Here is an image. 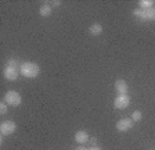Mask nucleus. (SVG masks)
Listing matches in <instances>:
<instances>
[{
  "instance_id": "1",
  "label": "nucleus",
  "mask_w": 155,
  "mask_h": 150,
  "mask_svg": "<svg viewBox=\"0 0 155 150\" xmlns=\"http://www.w3.org/2000/svg\"><path fill=\"white\" fill-rule=\"evenodd\" d=\"M19 72H21L24 77H26V78H36L39 75V72H40V68H39V65L36 64V63L26 61L21 65Z\"/></svg>"
},
{
  "instance_id": "2",
  "label": "nucleus",
  "mask_w": 155,
  "mask_h": 150,
  "mask_svg": "<svg viewBox=\"0 0 155 150\" xmlns=\"http://www.w3.org/2000/svg\"><path fill=\"white\" fill-rule=\"evenodd\" d=\"M4 101H6L7 104L13 106V107H17V106L21 104L22 99H21V95H19L18 92H15V90H8L6 95H4Z\"/></svg>"
},
{
  "instance_id": "3",
  "label": "nucleus",
  "mask_w": 155,
  "mask_h": 150,
  "mask_svg": "<svg viewBox=\"0 0 155 150\" xmlns=\"http://www.w3.org/2000/svg\"><path fill=\"white\" fill-rule=\"evenodd\" d=\"M17 129V125L14 121H3L2 122V125H0V132H2V135H11L14 134Z\"/></svg>"
},
{
  "instance_id": "4",
  "label": "nucleus",
  "mask_w": 155,
  "mask_h": 150,
  "mask_svg": "<svg viewBox=\"0 0 155 150\" xmlns=\"http://www.w3.org/2000/svg\"><path fill=\"white\" fill-rule=\"evenodd\" d=\"M129 103H130V99L127 95H119L118 97H115V100H114V106H115L116 108H119V110L126 108L129 106Z\"/></svg>"
},
{
  "instance_id": "5",
  "label": "nucleus",
  "mask_w": 155,
  "mask_h": 150,
  "mask_svg": "<svg viewBox=\"0 0 155 150\" xmlns=\"http://www.w3.org/2000/svg\"><path fill=\"white\" fill-rule=\"evenodd\" d=\"M132 127H133V120H130V118H122V120L116 122V129L119 132H126Z\"/></svg>"
},
{
  "instance_id": "6",
  "label": "nucleus",
  "mask_w": 155,
  "mask_h": 150,
  "mask_svg": "<svg viewBox=\"0 0 155 150\" xmlns=\"http://www.w3.org/2000/svg\"><path fill=\"white\" fill-rule=\"evenodd\" d=\"M3 75H4V78H6L7 81H15V79L18 78V75H19V70L11 68V67H6L4 71H3Z\"/></svg>"
},
{
  "instance_id": "7",
  "label": "nucleus",
  "mask_w": 155,
  "mask_h": 150,
  "mask_svg": "<svg viewBox=\"0 0 155 150\" xmlns=\"http://www.w3.org/2000/svg\"><path fill=\"white\" fill-rule=\"evenodd\" d=\"M115 90L119 93V95H126L127 92V84H126L123 79H118L115 82Z\"/></svg>"
},
{
  "instance_id": "8",
  "label": "nucleus",
  "mask_w": 155,
  "mask_h": 150,
  "mask_svg": "<svg viewBox=\"0 0 155 150\" xmlns=\"http://www.w3.org/2000/svg\"><path fill=\"white\" fill-rule=\"evenodd\" d=\"M75 140H76L78 143H86L87 140H89V134H87L86 131H78L76 134H75Z\"/></svg>"
},
{
  "instance_id": "9",
  "label": "nucleus",
  "mask_w": 155,
  "mask_h": 150,
  "mask_svg": "<svg viewBox=\"0 0 155 150\" xmlns=\"http://www.w3.org/2000/svg\"><path fill=\"white\" fill-rule=\"evenodd\" d=\"M143 20L155 21V7H151L148 10H144V13H143Z\"/></svg>"
},
{
  "instance_id": "10",
  "label": "nucleus",
  "mask_w": 155,
  "mask_h": 150,
  "mask_svg": "<svg viewBox=\"0 0 155 150\" xmlns=\"http://www.w3.org/2000/svg\"><path fill=\"white\" fill-rule=\"evenodd\" d=\"M89 32L93 36H98L103 33V26H101L100 24H93V25H90V28H89Z\"/></svg>"
},
{
  "instance_id": "11",
  "label": "nucleus",
  "mask_w": 155,
  "mask_h": 150,
  "mask_svg": "<svg viewBox=\"0 0 155 150\" xmlns=\"http://www.w3.org/2000/svg\"><path fill=\"white\" fill-rule=\"evenodd\" d=\"M39 13H40V15H42V17H48L50 14H51V7L48 6L47 3L42 4V6H40V9H39Z\"/></svg>"
},
{
  "instance_id": "12",
  "label": "nucleus",
  "mask_w": 155,
  "mask_h": 150,
  "mask_svg": "<svg viewBox=\"0 0 155 150\" xmlns=\"http://www.w3.org/2000/svg\"><path fill=\"white\" fill-rule=\"evenodd\" d=\"M139 6L143 10H148V9H151V7L154 6V2H152V0H140Z\"/></svg>"
},
{
  "instance_id": "13",
  "label": "nucleus",
  "mask_w": 155,
  "mask_h": 150,
  "mask_svg": "<svg viewBox=\"0 0 155 150\" xmlns=\"http://www.w3.org/2000/svg\"><path fill=\"white\" fill-rule=\"evenodd\" d=\"M21 65L22 64H19V61L18 60H8L7 61V64H6V67H11V68H17V70H21Z\"/></svg>"
},
{
  "instance_id": "14",
  "label": "nucleus",
  "mask_w": 155,
  "mask_h": 150,
  "mask_svg": "<svg viewBox=\"0 0 155 150\" xmlns=\"http://www.w3.org/2000/svg\"><path fill=\"white\" fill-rule=\"evenodd\" d=\"M141 117H143V114H141V111H133V114H132V120H133V122H137V121H140L141 120Z\"/></svg>"
},
{
  "instance_id": "15",
  "label": "nucleus",
  "mask_w": 155,
  "mask_h": 150,
  "mask_svg": "<svg viewBox=\"0 0 155 150\" xmlns=\"http://www.w3.org/2000/svg\"><path fill=\"white\" fill-rule=\"evenodd\" d=\"M143 13H144V10H143V9H134V10H133V15L134 17H139V18H143Z\"/></svg>"
},
{
  "instance_id": "16",
  "label": "nucleus",
  "mask_w": 155,
  "mask_h": 150,
  "mask_svg": "<svg viewBox=\"0 0 155 150\" xmlns=\"http://www.w3.org/2000/svg\"><path fill=\"white\" fill-rule=\"evenodd\" d=\"M0 113H2V114H6L7 113V103L6 101H2V103H0Z\"/></svg>"
},
{
  "instance_id": "17",
  "label": "nucleus",
  "mask_w": 155,
  "mask_h": 150,
  "mask_svg": "<svg viewBox=\"0 0 155 150\" xmlns=\"http://www.w3.org/2000/svg\"><path fill=\"white\" fill-rule=\"evenodd\" d=\"M53 4H54V6H61V2H60V0H55V2H53Z\"/></svg>"
},
{
  "instance_id": "18",
  "label": "nucleus",
  "mask_w": 155,
  "mask_h": 150,
  "mask_svg": "<svg viewBox=\"0 0 155 150\" xmlns=\"http://www.w3.org/2000/svg\"><path fill=\"white\" fill-rule=\"evenodd\" d=\"M90 142L94 145V146H96V145H97V139H96V138H91V139H90Z\"/></svg>"
},
{
  "instance_id": "19",
  "label": "nucleus",
  "mask_w": 155,
  "mask_h": 150,
  "mask_svg": "<svg viewBox=\"0 0 155 150\" xmlns=\"http://www.w3.org/2000/svg\"><path fill=\"white\" fill-rule=\"evenodd\" d=\"M89 150H101V149H100V147H97V146H94V147H90Z\"/></svg>"
},
{
  "instance_id": "20",
  "label": "nucleus",
  "mask_w": 155,
  "mask_h": 150,
  "mask_svg": "<svg viewBox=\"0 0 155 150\" xmlns=\"http://www.w3.org/2000/svg\"><path fill=\"white\" fill-rule=\"evenodd\" d=\"M76 150H89V149H84V147H78Z\"/></svg>"
}]
</instances>
